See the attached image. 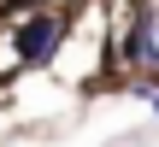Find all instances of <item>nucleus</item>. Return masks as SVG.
Masks as SVG:
<instances>
[{"mask_svg": "<svg viewBox=\"0 0 159 147\" xmlns=\"http://www.w3.org/2000/svg\"><path fill=\"white\" fill-rule=\"evenodd\" d=\"M148 100H153V112H159V88H148Z\"/></svg>", "mask_w": 159, "mask_h": 147, "instance_id": "7ed1b4c3", "label": "nucleus"}, {"mask_svg": "<svg viewBox=\"0 0 159 147\" xmlns=\"http://www.w3.org/2000/svg\"><path fill=\"white\" fill-rule=\"evenodd\" d=\"M59 35H65V24H59L53 12H30V18L12 29L18 59H24V65H47V59H53V47H59Z\"/></svg>", "mask_w": 159, "mask_h": 147, "instance_id": "f257e3e1", "label": "nucleus"}, {"mask_svg": "<svg viewBox=\"0 0 159 147\" xmlns=\"http://www.w3.org/2000/svg\"><path fill=\"white\" fill-rule=\"evenodd\" d=\"M118 53H124V65H153V35H148V12H130V24H124V35H118Z\"/></svg>", "mask_w": 159, "mask_h": 147, "instance_id": "f03ea898", "label": "nucleus"}]
</instances>
